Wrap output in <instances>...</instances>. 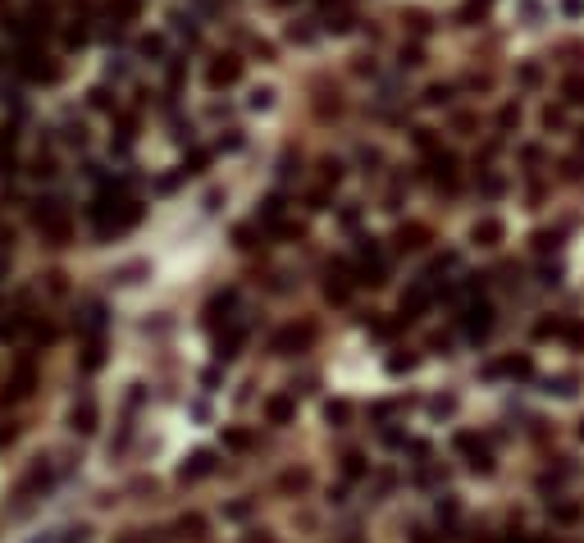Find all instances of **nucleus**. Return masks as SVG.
Returning a JSON list of instances; mask_svg holds the SVG:
<instances>
[{
    "mask_svg": "<svg viewBox=\"0 0 584 543\" xmlns=\"http://www.w3.org/2000/svg\"><path fill=\"white\" fill-rule=\"evenodd\" d=\"M498 242L502 238V228H498V219H484V224H475V242Z\"/></svg>",
    "mask_w": 584,
    "mask_h": 543,
    "instance_id": "f257e3e1",
    "label": "nucleus"
},
{
    "mask_svg": "<svg viewBox=\"0 0 584 543\" xmlns=\"http://www.w3.org/2000/svg\"><path fill=\"white\" fill-rule=\"evenodd\" d=\"M498 370L502 374H530V361H525V356H511V361H502Z\"/></svg>",
    "mask_w": 584,
    "mask_h": 543,
    "instance_id": "f03ea898",
    "label": "nucleus"
}]
</instances>
